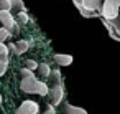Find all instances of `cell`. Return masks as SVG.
Wrapping results in <instances>:
<instances>
[{"label":"cell","mask_w":120,"mask_h":114,"mask_svg":"<svg viewBox=\"0 0 120 114\" xmlns=\"http://www.w3.org/2000/svg\"><path fill=\"white\" fill-rule=\"evenodd\" d=\"M20 74H22L20 89H22L23 93H26V94H36L40 79H36L35 71H30V69H26V68H22V69H20Z\"/></svg>","instance_id":"6da1fadb"},{"label":"cell","mask_w":120,"mask_h":114,"mask_svg":"<svg viewBox=\"0 0 120 114\" xmlns=\"http://www.w3.org/2000/svg\"><path fill=\"white\" fill-rule=\"evenodd\" d=\"M118 10H120V0H104L102 8H100V18L105 20H115L118 18Z\"/></svg>","instance_id":"7a4b0ae2"},{"label":"cell","mask_w":120,"mask_h":114,"mask_svg":"<svg viewBox=\"0 0 120 114\" xmlns=\"http://www.w3.org/2000/svg\"><path fill=\"white\" fill-rule=\"evenodd\" d=\"M0 23H2L12 35L20 32V23L17 22V18L13 17L12 12H0Z\"/></svg>","instance_id":"3957f363"},{"label":"cell","mask_w":120,"mask_h":114,"mask_svg":"<svg viewBox=\"0 0 120 114\" xmlns=\"http://www.w3.org/2000/svg\"><path fill=\"white\" fill-rule=\"evenodd\" d=\"M38 112H40V106H38V102H35L31 99L23 101L15 111V114H38Z\"/></svg>","instance_id":"277c9868"},{"label":"cell","mask_w":120,"mask_h":114,"mask_svg":"<svg viewBox=\"0 0 120 114\" xmlns=\"http://www.w3.org/2000/svg\"><path fill=\"white\" fill-rule=\"evenodd\" d=\"M49 98H51V104L53 106H58L63 101V98H64V83L53 84L49 88Z\"/></svg>","instance_id":"5b68a950"},{"label":"cell","mask_w":120,"mask_h":114,"mask_svg":"<svg viewBox=\"0 0 120 114\" xmlns=\"http://www.w3.org/2000/svg\"><path fill=\"white\" fill-rule=\"evenodd\" d=\"M8 48H10V51H13L17 56H22L23 53H26V51H28L30 43H28L26 40H18V41H15V43H10V45H8Z\"/></svg>","instance_id":"8992f818"},{"label":"cell","mask_w":120,"mask_h":114,"mask_svg":"<svg viewBox=\"0 0 120 114\" xmlns=\"http://www.w3.org/2000/svg\"><path fill=\"white\" fill-rule=\"evenodd\" d=\"M53 60H54V63H56L58 66H61V68H63V66H71L72 61H74L72 55H66V53H54Z\"/></svg>","instance_id":"52a82bcc"},{"label":"cell","mask_w":120,"mask_h":114,"mask_svg":"<svg viewBox=\"0 0 120 114\" xmlns=\"http://www.w3.org/2000/svg\"><path fill=\"white\" fill-rule=\"evenodd\" d=\"M102 4H104V0H84L82 7L89 12H100Z\"/></svg>","instance_id":"ba28073f"},{"label":"cell","mask_w":120,"mask_h":114,"mask_svg":"<svg viewBox=\"0 0 120 114\" xmlns=\"http://www.w3.org/2000/svg\"><path fill=\"white\" fill-rule=\"evenodd\" d=\"M66 114H87V111L84 107H79V106L66 102Z\"/></svg>","instance_id":"9c48e42d"},{"label":"cell","mask_w":120,"mask_h":114,"mask_svg":"<svg viewBox=\"0 0 120 114\" xmlns=\"http://www.w3.org/2000/svg\"><path fill=\"white\" fill-rule=\"evenodd\" d=\"M38 71H40V76H41V78H49L53 69L49 68V65H48V63H40V68H38Z\"/></svg>","instance_id":"30bf717a"},{"label":"cell","mask_w":120,"mask_h":114,"mask_svg":"<svg viewBox=\"0 0 120 114\" xmlns=\"http://www.w3.org/2000/svg\"><path fill=\"white\" fill-rule=\"evenodd\" d=\"M51 81H53V84H59V83H64L63 81V74H61V71L59 69H53L51 71Z\"/></svg>","instance_id":"8fae6325"},{"label":"cell","mask_w":120,"mask_h":114,"mask_svg":"<svg viewBox=\"0 0 120 114\" xmlns=\"http://www.w3.org/2000/svg\"><path fill=\"white\" fill-rule=\"evenodd\" d=\"M8 69V56H2L0 58V76H4Z\"/></svg>","instance_id":"7c38bea8"},{"label":"cell","mask_w":120,"mask_h":114,"mask_svg":"<svg viewBox=\"0 0 120 114\" xmlns=\"http://www.w3.org/2000/svg\"><path fill=\"white\" fill-rule=\"evenodd\" d=\"M10 4H12V10L13 12L17 10V13L22 12V10H25V4L22 2V0H10Z\"/></svg>","instance_id":"4fadbf2b"},{"label":"cell","mask_w":120,"mask_h":114,"mask_svg":"<svg viewBox=\"0 0 120 114\" xmlns=\"http://www.w3.org/2000/svg\"><path fill=\"white\" fill-rule=\"evenodd\" d=\"M110 22V25L113 27V32H115V35H117V38H115V41L118 40V37H120V17L118 18H115V20H109Z\"/></svg>","instance_id":"5bb4252c"},{"label":"cell","mask_w":120,"mask_h":114,"mask_svg":"<svg viewBox=\"0 0 120 114\" xmlns=\"http://www.w3.org/2000/svg\"><path fill=\"white\" fill-rule=\"evenodd\" d=\"M10 37H12V33H10L5 27H0V43H5Z\"/></svg>","instance_id":"9a60e30c"},{"label":"cell","mask_w":120,"mask_h":114,"mask_svg":"<svg viewBox=\"0 0 120 114\" xmlns=\"http://www.w3.org/2000/svg\"><path fill=\"white\" fill-rule=\"evenodd\" d=\"M23 68H26V69H30V71H36V69L40 68V63H36L35 60H26Z\"/></svg>","instance_id":"2e32d148"},{"label":"cell","mask_w":120,"mask_h":114,"mask_svg":"<svg viewBox=\"0 0 120 114\" xmlns=\"http://www.w3.org/2000/svg\"><path fill=\"white\" fill-rule=\"evenodd\" d=\"M28 20H30V17H28L26 10H22V12L17 13V22H18V23H26Z\"/></svg>","instance_id":"e0dca14e"},{"label":"cell","mask_w":120,"mask_h":114,"mask_svg":"<svg viewBox=\"0 0 120 114\" xmlns=\"http://www.w3.org/2000/svg\"><path fill=\"white\" fill-rule=\"evenodd\" d=\"M8 51H10L8 45H5V43H0V58H2V56H8Z\"/></svg>","instance_id":"ac0fdd59"},{"label":"cell","mask_w":120,"mask_h":114,"mask_svg":"<svg viewBox=\"0 0 120 114\" xmlns=\"http://www.w3.org/2000/svg\"><path fill=\"white\" fill-rule=\"evenodd\" d=\"M43 114H56V109H54V106H53V104H49Z\"/></svg>","instance_id":"d6986e66"},{"label":"cell","mask_w":120,"mask_h":114,"mask_svg":"<svg viewBox=\"0 0 120 114\" xmlns=\"http://www.w3.org/2000/svg\"><path fill=\"white\" fill-rule=\"evenodd\" d=\"M72 2H74L76 8H79V7H82V2H84V0H72Z\"/></svg>","instance_id":"ffe728a7"},{"label":"cell","mask_w":120,"mask_h":114,"mask_svg":"<svg viewBox=\"0 0 120 114\" xmlns=\"http://www.w3.org/2000/svg\"><path fill=\"white\" fill-rule=\"evenodd\" d=\"M0 104H2V94H0Z\"/></svg>","instance_id":"44dd1931"}]
</instances>
